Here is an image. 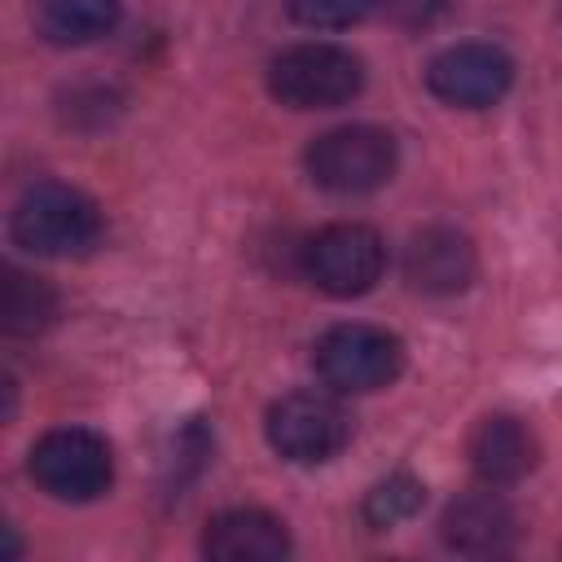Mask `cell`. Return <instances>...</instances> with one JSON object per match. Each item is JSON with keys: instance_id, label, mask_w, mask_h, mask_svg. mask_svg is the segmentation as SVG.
<instances>
[{"instance_id": "cell-2", "label": "cell", "mask_w": 562, "mask_h": 562, "mask_svg": "<svg viewBox=\"0 0 562 562\" xmlns=\"http://www.w3.org/2000/svg\"><path fill=\"white\" fill-rule=\"evenodd\" d=\"M395 162H400L395 136L386 127H373V123L334 127V132L316 136L303 154V167H307L312 184L325 189V193H338V198L382 189L395 176Z\"/></svg>"}, {"instance_id": "cell-5", "label": "cell", "mask_w": 562, "mask_h": 562, "mask_svg": "<svg viewBox=\"0 0 562 562\" xmlns=\"http://www.w3.org/2000/svg\"><path fill=\"white\" fill-rule=\"evenodd\" d=\"M316 373L342 395L382 391L404 369V342L378 325H334L316 338Z\"/></svg>"}, {"instance_id": "cell-8", "label": "cell", "mask_w": 562, "mask_h": 562, "mask_svg": "<svg viewBox=\"0 0 562 562\" xmlns=\"http://www.w3.org/2000/svg\"><path fill=\"white\" fill-rule=\"evenodd\" d=\"M514 83V61L496 44H452L430 57L426 66V88L461 110H483L496 105Z\"/></svg>"}, {"instance_id": "cell-6", "label": "cell", "mask_w": 562, "mask_h": 562, "mask_svg": "<svg viewBox=\"0 0 562 562\" xmlns=\"http://www.w3.org/2000/svg\"><path fill=\"white\" fill-rule=\"evenodd\" d=\"M299 268L316 290L334 299H356L378 285L386 268V246L369 224H329L303 241Z\"/></svg>"}, {"instance_id": "cell-11", "label": "cell", "mask_w": 562, "mask_h": 562, "mask_svg": "<svg viewBox=\"0 0 562 562\" xmlns=\"http://www.w3.org/2000/svg\"><path fill=\"white\" fill-rule=\"evenodd\" d=\"M439 536H443L448 549L470 553V558L509 553V544H514V509L496 496V487L457 496L439 518Z\"/></svg>"}, {"instance_id": "cell-4", "label": "cell", "mask_w": 562, "mask_h": 562, "mask_svg": "<svg viewBox=\"0 0 562 562\" xmlns=\"http://www.w3.org/2000/svg\"><path fill=\"white\" fill-rule=\"evenodd\" d=\"M26 470L40 483V492H48L53 501L83 505V501H97L110 487L114 457H110V443L97 430L61 426V430H48L31 448Z\"/></svg>"}, {"instance_id": "cell-3", "label": "cell", "mask_w": 562, "mask_h": 562, "mask_svg": "<svg viewBox=\"0 0 562 562\" xmlns=\"http://www.w3.org/2000/svg\"><path fill=\"white\" fill-rule=\"evenodd\" d=\"M268 88L290 110H334L364 88V66L338 44H294L272 57Z\"/></svg>"}, {"instance_id": "cell-13", "label": "cell", "mask_w": 562, "mask_h": 562, "mask_svg": "<svg viewBox=\"0 0 562 562\" xmlns=\"http://www.w3.org/2000/svg\"><path fill=\"white\" fill-rule=\"evenodd\" d=\"M31 18L48 44L70 48L110 35L119 22V0H35Z\"/></svg>"}, {"instance_id": "cell-10", "label": "cell", "mask_w": 562, "mask_h": 562, "mask_svg": "<svg viewBox=\"0 0 562 562\" xmlns=\"http://www.w3.org/2000/svg\"><path fill=\"white\" fill-rule=\"evenodd\" d=\"M536 457H540V448H536L531 426L509 413L483 417L470 435V465L483 487H509V483L527 479L536 470Z\"/></svg>"}, {"instance_id": "cell-1", "label": "cell", "mask_w": 562, "mask_h": 562, "mask_svg": "<svg viewBox=\"0 0 562 562\" xmlns=\"http://www.w3.org/2000/svg\"><path fill=\"white\" fill-rule=\"evenodd\" d=\"M9 233L31 255L66 259V255H83V250L97 246L101 211L88 193H79L70 184H57V180H44V184H35L18 198Z\"/></svg>"}, {"instance_id": "cell-15", "label": "cell", "mask_w": 562, "mask_h": 562, "mask_svg": "<svg viewBox=\"0 0 562 562\" xmlns=\"http://www.w3.org/2000/svg\"><path fill=\"white\" fill-rule=\"evenodd\" d=\"M422 501H426V487L413 479V474H391V479H382L369 496H364V522L369 527H395V522H404V518H413L417 509H422Z\"/></svg>"}, {"instance_id": "cell-7", "label": "cell", "mask_w": 562, "mask_h": 562, "mask_svg": "<svg viewBox=\"0 0 562 562\" xmlns=\"http://www.w3.org/2000/svg\"><path fill=\"white\" fill-rule=\"evenodd\" d=\"M263 430H268V443L285 461L316 465V461H329V457L342 452V443L351 439V417L334 395L294 391V395H281L268 408Z\"/></svg>"}, {"instance_id": "cell-12", "label": "cell", "mask_w": 562, "mask_h": 562, "mask_svg": "<svg viewBox=\"0 0 562 562\" xmlns=\"http://www.w3.org/2000/svg\"><path fill=\"white\" fill-rule=\"evenodd\" d=\"M202 553L215 562H277L290 553L285 522L263 509H224L202 531Z\"/></svg>"}, {"instance_id": "cell-9", "label": "cell", "mask_w": 562, "mask_h": 562, "mask_svg": "<svg viewBox=\"0 0 562 562\" xmlns=\"http://www.w3.org/2000/svg\"><path fill=\"white\" fill-rule=\"evenodd\" d=\"M474 268L479 259L470 237L448 224H430L404 246V277L422 294H457L474 281Z\"/></svg>"}, {"instance_id": "cell-16", "label": "cell", "mask_w": 562, "mask_h": 562, "mask_svg": "<svg viewBox=\"0 0 562 562\" xmlns=\"http://www.w3.org/2000/svg\"><path fill=\"white\" fill-rule=\"evenodd\" d=\"M378 0H285L290 18L312 26V31H338V26H356L373 13Z\"/></svg>"}, {"instance_id": "cell-14", "label": "cell", "mask_w": 562, "mask_h": 562, "mask_svg": "<svg viewBox=\"0 0 562 562\" xmlns=\"http://www.w3.org/2000/svg\"><path fill=\"white\" fill-rule=\"evenodd\" d=\"M57 316V294L44 277H31L22 268H4L0 281V321L9 334H40Z\"/></svg>"}]
</instances>
